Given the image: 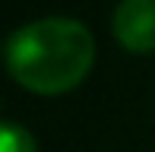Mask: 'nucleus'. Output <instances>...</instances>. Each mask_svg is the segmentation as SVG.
Returning <instances> with one entry per match:
<instances>
[{"label":"nucleus","instance_id":"obj_1","mask_svg":"<svg viewBox=\"0 0 155 152\" xmlns=\"http://www.w3.org/2000/svg\"><path fill=\"white\" fill-rule=\"evenodd\" d=\"M6 70L35 95L76 89L95 64V38L79 19L48 16L16 29L6 41Z\"/></svg>","mask_w":155,"mask_h":152},{"label":"nucleus","instance_id":"obj_2","mask_svg":"<svg viewBox=\"0 0 155 152\" xmlns=\"http://www.w3.org/2000/svg\"><path fill=\"white\" fill-rule=\"evenodd\" d=\"M117 45L130 54L155 51V0H120L111 19Z\"/></svg>","mask_w":155,"mask_h":152},{"label":"nucleus","instance_id":"obj_3","mask_svg":"<svg viewBox=\"0 0 155 152\" xmlns=\"http://www.w3.org/2000/svg\"><path fill=\"white\" fill-rule=\"evenodd\" d=\"M0 152H38L35 136L19 124L0 121Z\"/></svg>","mask_w":155,"mask_h":152}]
</instances>
